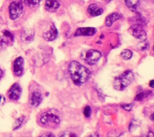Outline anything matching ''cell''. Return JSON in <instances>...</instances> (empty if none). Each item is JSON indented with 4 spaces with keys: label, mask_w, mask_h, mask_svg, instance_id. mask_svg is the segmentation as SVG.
I'll return each mask as SVG.
<instances>
[{
    "label": "cell",
    "mask_w": 154,
    "mask_h": 137,
    "mask_svg": "<svg viewBox=\"0 0 154 137\" xmlns=\"http://www.w3.org/2000/svg\"><path fill=\"white\" fill-rule=\"evenodd\" d=\"M68 71L72 81L78 86L86 82L90 76L89 70L76 61L70 62Z\"/></svg>",
    "instance_id": "1"
},
{
    "label": "cell",
    "mask_w": 154,
    "mask_h": 137,
    "mask_svg": "<svg viewBox=\"0 0 154 137\" xmlns=\"http://www.w3.org/2000/svg\"><path fill=\"white\" fill-rule=\"evenodd\" d=\"M134 79V75L132 72L126 70L114 78L113 87L116 90L122 91L132 83Z\"/></svg>",
    "instance_id": "2"
},
{
    "label": "cell",
    "mask_w": 154,
    "mask_h": 137,
    "mask_svg": "<svg viewBox=\"0 0 154 137\" xmlns=\"http://www.w3.org/2000/svg\"><path fill=\"white\" fill-rule=\"evenodd\" d=\"M61 120L59 116L51 111L43 113L40 118V122L44 127L49 128H55L60 123Z\"/></svg>",
    "instance_id": "3"
},
{
    "label": "cell",
    "mask_w": 154,
    "mask_h": 137,
    "mask_svg": "<svg viewBox=\"0 0 154 137\" xmlns=\"http://www.w3.org/2000/svg\"><path fill=\"white\" fill-rule=\"evenodd\" d=\"M101 53L96 50L89 49L81 52L80 58L85 63L89 65L96 64L101 58Z\"/></svg>",
    "instance_id": "4"
},
{
    "label": "cell",
    "mask_w": 154,
    "mask_h": 137,
    "mask_svg": "<svg viewBox=\"0 0 154 137\" xmlns=\"http://www.w3.org/2000/svg\"><path fill=\"white\" fill-rule=\"evenodd\" d=\"M23 11V5L20 1H13L9 5V14L11 19L16 20Z\"/></svg>",
    "instance_id": "5"
},
{
    "label": "cell",
    "mask_w": 154,
    "mask_h": 137,
    "mask_svg": "<svg viewBox=\"0 0 154 137\" xmlns=\"http://www.w3.org/2000/svg\"><path fill=\"white\" fill-rule=\"evenodd\" d=\"M129 31L132 35L137 39L140 40L141 41L146 40L147 34L144 29L142 28V26L139 24H136L132 25Z\"/></svg>",
    "instance_id": "6"
},
{
    "label": "cell",
    "mask_w": 154,
    "mask_h": 137,
    "mask_svg": "<svg viewBox=\"0 0 154 137\" xmlns=\"http://www.w3.org/2000/svg\"><path fill=\"white\" fill-rule=\"evenodd\" d=\"M22 93V89L18 83L14 84L10 89L8 96L10 99L13 100H17L19 99Z\"/></svg>",
    "instance_id": "7"
},
{
    "label": "cell",
    "mask_w": 154,
    "mask_h": 137,
    "mask_svg": "<svg viewBox=\"0 0 154 137\" xmlns=\"http://www.w3.org/2000/svg\"><path fill=\"white\" fill-rule=\"evenodd\" d=\"M58 35V31L54 25H51L49 29L44 32L43 38L47 41H51L55 40Z\"/></svg>",
    "instance_id": "8"
},
{
    "label": "cell",
    "mask_w": 154,
    "mask_h": 137,
    "mask_svg": "<svg viewBox=\"0 0 154 137\" xmlns=\"http://www.w3.org/2000/svg\"><path fill=\"white\" fill-rule=\"evenodd\" d=\"M23 71V59L19 56L16 58L13 64V72L17 76H20Z\"/></svg>",
    "instance_id": "9"
},
{
    "label": "cell",
    "mask_w": 154,
    "mask_h": 137,
    "mask_svg": "<svg viewBox=\"0 0 154 137\" xmlns=\"http://www.w3.org/2000/svg\"><path fill=\"white\" fill-rule=\"evenodd\" d=\"M97 30L95 28L93 27H85V28H79L76 29L75 35V36H81V35H87L91 36L93 35Z\"/></svg>",
    "instance_id": "10"
},
{
    "label": "cell",
    "mask_w": 154,
    "mask_h": 137,
    "mask_svg": "<svg viewBox=\"0 0 154 137\" xmlns=\"http://www.w3.org/2000/svg\"><path fill=\"white\" fill-rule=\"evenodd\" d=\"M34 31L32 29H25L21 33L20 38L22 41L26 43H29L34 40Z\"/></svg>",
    "instance_id": "11"
},
{
    "label": "cell",
    "mask_w": 154,
    "mask_h": 137,
    "mask_svg": "<svg viewBox=\"0 0 154 137\" xmlns=\"http://www.w3.org/2000/svg\"><path fill=\"white\" fill-rule=\"evenodd\" d=\"M60 7V3L57 0H46L45 4V9L50 12L56 11Z\"/></svg>",
    "instance_id": "12"
},
{
    "label": "cell",
    "mask_w": 154,
    "mask_h": 137,
    "mask_svg": "<svg viewBox=\"0 0 154 137\" xmlns=\"http://www.w3.org/2000/svg\"><path fill=\"white\" fill-rule=\"evenodd\" d=\"M88 12L92 16H97L101 15L103 11L102 8L96 4H91L88 7Z\"/></svg>",
    "instance_id": "13"
},
{
    "label": "cell",
    "mask_w": 154,
    "mask_h": 137,
    "mask_svg": "<svg viewBox=\"0 0 154 137\" xmlns=\"http://www.w3.org/2000/svg\"><path fill=\"white\" fill-rule=\"evenodd\" d=\"M42 97L41 92L39 90L34 91L31 95V102L32 106H38L42 102Z\"/></svg>",
    "instance_id": "14"
},
{
    "label": "cell",
    "mask_w": 154,
    "mask_h": 137,
    "mask_svg": "<svg viewBox=\"0 0 154 137\" xmlns=\"http://www.w3.org/2000/svg\"><path fill=\"white\" fill-rule=\"evenodd\" d=\"M122 17V15L120 13H112L109 14L106 17L105 24L107 26H111L115 21L120 19Z\"/></svg>",
    "instance_id": "15"
},
{
    "label": "cell",
    "mask_w": 154,
    "mask_h": 137,
    "mask_svg": "<svg viewBox=\"0 0 154 137\" xmlns=\"http://www.w3.org/2000/svg\"><path fill=\"white\" fill-rule=\"evenodd\" d=\"M126 7L132 11H136L140 4V0H124Z\"/></svg>",
    "instance_id": "16"
},
{
    "label": "cell",
    "mask_w": 154,
    "mask_h": 137,
    "mask_svg": "<svg viewBox=\"0 0 154 137\" xmlns=\"http://www.w3.org/2000/svg\"><path fill=\"white\" fill-rule=\"evenodd\" d=\"M152 93V91L150 90H147V91H144L142 92H140L135 97V100L137 101H141L145 98L147 97L150 94Z\"/></svg>",
    "instance_id": "17"
},
{
    "label": "cell",
    "mask_w": 154,
    "mask_h": 137,
    "mask_svg": "<svg viewBox=\"0 0 154 137\" xmlns=\"http://www.w3.org/2000/svg\"><path fill=\"white\" fill-rule=\"evenodd\" d=\"M132 56V52L129 49H124L120 53V56L125 60H128L131 58Z\"/></svg>",
    "instance_id": "18"
},
{
    "label": "cell",
    "mask_w": 154,
    "mask_h": 137,
    "mask_svg": "<svg viewBox=\"0 0 154 137\" xmlns=\"http://www.w3.org/2000/svg\"><path fill=\"white\" fill-rule=\"evenodd\" d=\"M149 47V43L148 41H147L146 40L141 41L137 45V49L140 50H145L147 49Z\"/></svg>",
    "instance_id": "19"
},
{
    "label": "cell",
    "mask_w": 154,
    "mask_h": 137,
    "mask_svg": "<svg viewBox=\"0 0 154 137\" xmlns=\"http://www.w3.org/2000/svg\"><path fill=\"white\" fill-rule=\"evenodd\" d=\"M21 2L25 4V5L29 6V7H34L38 5L40 0H20Z\"/></svg>",
    "instance_id": "20"
},
{
    "label": "cell",
    "mask_w": 154,
    "mask_h": 137,
    "mask_svg": "<svg viewBox=\"0 0 154 137\" xmlns=\"http://www.w3.org/2000/svg\"><path fill=\"white\" fill-rule=\"evenodd\" d=\"M24 119H25V117L22 116V117H19V118H17L14 123V125H13V130H16L17 129H18L21 125L23 123V121H24Z\"/></svg>",
    "instance_id": "21"
},
{
    "label": "cell",
    "mask_w": 154,
    "mask_h": 137,
    "mask_svg": "<svg viewBox=\"0 0 154 137\" xmlns=\"http://www.w3.org/2000/svg\"><path fill=\"white\" fill-rule=\"evenodd\" d=\"M91 108L89 106H87L84 110V114L85 115V117H89L91 115Z\"/></svg>",
    "instance_id": "22"
},
{
    "label": "cell",
    "mask_w": 154,
    "mask_h": 137,
    "mask_svg": "<svg viewBox=\"0 0 154 137\" xmlns=\"http://www.w3.org/2000/svg\"><path fill=\"white\" fill-rule=\"evenodd\" d=\"M60 136H63V137H66V136H76L75 133L70 132H63L60 133L59 135Z\"/></svg>",
    "instance_id": "23"
},
{
    "label": "cell",
    "mask_w": 154,
    "mask_h": 137,
    "mask_svg": "<svg viewBox=\"0 0 154 137\" xmlns=\"http://www.w3.org/2000/svg\"><path fill=\"white\" fill-rule=\"evenodd\" d=\"M133 105H134V103H132V104H129V105H122V107L123 109L126 110V111H131L132 108L133 107Z\"/></svg>",
    "instance_id": "24"
},
{
    "label": "cell",
    "mask_w": 154,
    "mask_h": 137,
    "mask_svg": "<svg viewBox=\"0 0 154 137\" xmlns=\"http://www.w3.org/2000/svg\"><path fill=\"white\" fill-rule=\"evenodd\" d=\"M40 136H52H52H54V135L50 132H45L43 135H41Z\"/></svg>",
    "instance_id": "25"
},
{
    "label": "cell",
    "mask_w": 154,
    "mask_h": 137,
    "mask_svg": "<svg viewBox=\"0 0 154 137\" xmlns=\"http://www.w3.org/2000/svg\"><path fill=\"white\" fill-rule=\"evenodd\" d=\"M153 81H154L153 80H151L150 82V83H149V85H150V87H152V88H153V87H154V82H153Z\"/></svg>",
    "instance_id": "26"
},
{
    "label": "cell",
    "mask_w": 154,
    "mask_h": 137,
    "mask_svg": "<svg viewBox=\"0 0 154 137\" xmlns=\"http://www.w3.org/2000/svg\"><path fill=\"white\" fill-rule=\"evenodd\" d=\"M2 76H3V72L0 69V79L2 78Z\"/></svg>",
    "instance_id": "27"
},
{
    "label": "cell",
    "mask_w": 154,
    "mask_h": 137,
    "mask_svg": "<svg viewBox=\"0 0 154 137\" xmlns=\"http://www.w3.org/2000/svg\"><path fill=\"white\" fill-rule=\"evenodd\" d=\"M153 114H152V115H151V117H150V118H151V120L153 121Z\"/></svg>",
    "instance_id": "28"
},
{
    "label": "cell",
    "mask_w": 154,
    "mask_h": 137,
    "mask_svg": "<svg viewBox=\"0 0 154 137\" xmlns=\"http://www.w3.org/2000/svg\"><path fill=\"white\" fill-rule=\"evenodd\" d=\"M1 96H0V102H1Z\"/></svg>",
    "instance_id": "29"
}]
</instances>
